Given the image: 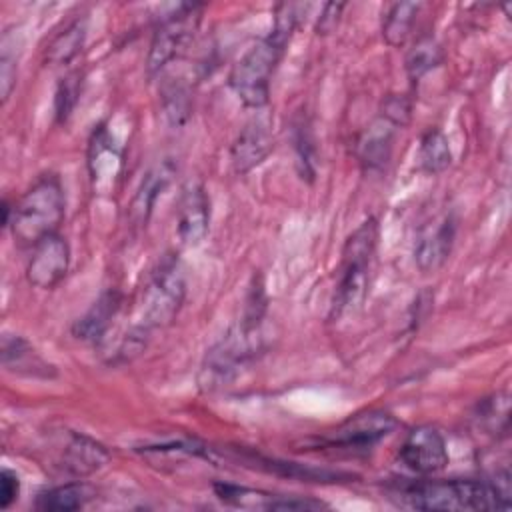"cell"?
Returning a JSON list of instances; mask_svg holds the SVG:
<instances>
[{
	"mask_svg": "<svg viewBox=\"0 0 512 512\" xmlns=\"http://www.w3.org/2000/svg\"><path fill=\"white\" fill-rule=\"evenodd\" d=\"M272 30L256 40L232 66L228 74V84L238 100L246 108H262L270 100L272 76L286 52L292 32L298 24L296 4H278L274 10Z\"/></svg>",
	"mask_w": 512,
	"mask_h": 512,
	"instance_id": "1",
	"label": "cell"
},
{
	"mask_svg": "<svg viewBox=\"0 0 512 512\" xmlns=\"http://www.w3.org/2000/svg\"><path fill=\"white\" fill-rule=\"evenodd\" d=\"M404 504L416 510H506L510 506V474L492 478L418 480L400 488Z\"/></svg>",
	"mask_w": 512,
	"mask_h": 512,
	"instance_id": "2",
	"label": "cell"
},
{
	"mask_svg": "<svg viewBox=\"0 0 512 512\" xmlns=\"http://www.w3.org/2000/svg\"><path fill=\"white\" fill-rule=\"evenodd\" d=\"M262 322L264 318L258 320L242 314V318L206 350L196 376L202 392H214L230 384L240 370L256 358L264 346Z\"/></svg>",
	"mask_w": 512,
	"mask_h": 512,
	"instance_id": "3",
	"label": "cell"
},
{
	"mask_svg": "<svg viewBox=\"0 0 512 512\" xmlns=\"http://www.w3.org/2000/svg\"><path fill=\"white\" fill-rule=\"evenodd\" d=\"M64 214L66 196L60 178L56 174H42L18 202H14L8 228L18 246L32 248L42 238L58 232Z\"/></svg>",
	"mask_w": 512,
	"mask_h": 512,
	"instance_id": "4",
	"label": "cell"
},
{
	"mask_svg": "<svg viewBox=\"0 0 512 512\" xmlns=\"http://www.w3.org/2000/svg\"><path fill=\"white\" fill-rule=\"evenodd\" d=\"M378 244V222L376 218L364 220L344 242L340 274L336 290L330 302L328 320L336 322L348 314H354L368 292V270Z\"/></svg>",
	"mask_w": 512,
	"mask_h": 512,
	"instance_id": "5",
	"label": "cell"
},
{
	"mask_svg": "<svg viewBox=\"0 0 512 512\" xmlns=\"http://www.w3.org/2000/svg\"><path fill=\"white\" fill-rule=\"evenodd\" d=\"M186 296V276L178 258L168 256L152 272L140 302V316L136 326L148 334L156 328L168 326L182 308Z\"/></svg>",
	"mask_w": 512,
	"mask_h": 512,
	"instance_id": "6",
	"label": "cell"
},
{
	"mask_svg": "<svg viewBox=\"0 0 512 512\" xmlns=\"http://www.w3.org/2000/svg\"><path fill=\"white\" fill-rule=\"evenodd\" d=\"M204 14V4L184 2L160 18L146 54L148 76L160 74L176 56H180L194 38Z\"/></svg>",
	"mask_w": 512,
	"mask_h": 512,
	"instance_id": "7",
	"label": "cell"
},
{
	"mask_svg": "<svg viewBox=\"0 0 512 512\" xmlns=\"http://www.w3.org/2000/svg\"><path fill=\"white\" fill-rule=\"evenodd\" d=\"M398 428V420L378 408L356 412L316 438V446L336 450H370Z\"/></svg>",
	"mask_w": 512,
	"mask_h": 512,
	"instance_id": "8",
	"label": "cell"
},
{
	"mask_svg": "<svg viewBox=\"0 0 512 512\" xmlns=\"http://www.w3.org/2000/svg\"><path fill=\"white\" fill-rule=\"evenodd\" d=\"M400 460L408 470L420 476H432L444 470L450 460L446 438L434 426H416L400 446Z\"/></svg>",
	"mask_w": 512,
	"mask_h": 512,
	"instance_id": "9",
	"label": "cell"
},
{
	"mask_svg": "<svg viewBox=\"0 0 512 512\" xmlns=\"http://www.w3.org/2000/svg\"><path fill=\"white\" fill-rule=\"evenodd\" d=\"M70 266V246L64 236L50 234L32 246V254L26 264V280L40 290L56 288Z\"/></svg>",
	"mask_w": 512,
	"mask_h": 512,
	"instance_id": "10",
	"label": "cell"
},
{
	"mask_svg": "<svg viewBox=\"0 0 512 512\" xmlns=\"http://www.w3.org/2000/svg\"><path fill=\"white\" fill-rule=\"evenodd\" d=\"M216 496L238 508H248V510H286V512H306V510H322L328 508L326 502L314 500V498H304V496H284V494H272L264 490H254L238 484H228V482H216L214 484Z\"/></svg>",
	"mask_w": 512,
	"mask_h": 512,
	"instance_id": "11",
	"label": "cell"
},
{
	"mask_svg": "<svg viewBox=\"0 0 512 512\" xmlns=\"http://www.w3.org/2000/svg\"><path fill=\"white\" fill-rule=\"evenodd\" d=\"M178 238L186 246H198L210 228V198L200 180H188L178 198Z\"/></svg>",
	"mask_w": 512,
	"mask_h": 512,
	"instance_id": "12",
	"label": "cell"
},
{
	"mask_svg": "<svg viewBox=\"0 0 512 512\" xmlns=\"http://www.w3.org/2000/svg\"><path fill=\"white\" fill-rule=\"evenodd\" d=\"M124 154L116 146L106 124H100L88 142V172L96 192L110 194L122 174Z\"/></svg>",
	"mask_w": 512,
	"mask_h": 512,
	"instance_id": "13",
	"label": "cell"
},
{
	"mask_svg": "<svg viewBox=\"0 0 512 512\" xmlns=\"http://www.w3.org/2000/svg\"><path fill=\"white\" fill-rule=\"evenodd\" d=\"M274 148L270 124L264 118H254L244 124L230 146V160L236 174H246L260 166Z\"/></svg>",
	"mask_w": 512,
	"mask_h": 512,
	"instance_id": "14",
	"label": "cell"
},
{
	"mask_svg": "<svg viewBox=\"0 0 512 512\" xmlns=\"http://www.w3.org/2000/svg\"><path fill=\"white\" fill-rule=\"evenodd\" d=\"M122 308V294L114 288L104 290L92 306L72 324V336L88 344H104Z\"/></svg>",
	"mask_w": 512,
	"mask_h": 512,
	"instance_id": "15",
	"label": "cell"
},
{
	"mask_svg": "<svg viewBox=\"0 0 512 512\" xmlns=\"http://www.w3.org/2000/svg\"><path fill=\"white\" fill-rule=\"evenodd\" d=\"M456 238V218L446 214L434 228L420 234L414 246V262L420 272L430 274L440 270L450 258Z\"/></svg>",
	"mask_w": 512,
	"mask_h": 512,
	"instance_id": "16",
	"label": "cell"
},
{
	"mask_svg": "<svg viewBox=\"0 0 512 512\" xmlns=\"http://www.w3.org/2000/svg\"><path fill=\"white\" fill-rule=\"evenodd\" d=\"M2 366L18 376L26 378H42L50 380L58 376L54 364L42 358V354L18 334H4L2 336Z\"/></svg>",
	"mask_w": 512,
	"mask_h": 512,
	"instance_id": "17",
	"label": "cell"
},
{
	"mask_svg": "<svg viewBox=\"0 0 512 512\" xmlns=\"http://www.w3.org/2000/svg\"><path fill=\"white\" fill-rule=\"evenodd\" d=\"M110 460V454L106 446L96 442L94 438L86 434L72 432L62 456H60V466L64 472H68L74 478H84L96 470H100L106 462Z\"/></svg>",
	"mask_w": 512,
	"mask_h": 512,
	"instance_id": "18",
	"label": "cell"
},
{
	"mask_svg": "<svg viewBox=\"0 0 512 512\" xmlns=\"http://www.w3.org/2000/svg\"><path fill=\"white\" fill-rule=\"evenodd\" d=\"M396 130L398 128L380 114L366 126L358 138V160L366 172L382 170L388 164Z\"/></svg>",
	"mask_w": 512,
	"mask_h": 512,
	"instance_id": "19",
	"label": "cell"
},
{
	"mask_svg": "<svg viewBox=\"0 0 512 512\" xmlns=\"http://www.w3.org/2000/svg\"><path fill=\"white\" fill-rule=\"evenodd\" d=\"M86 34H88L86 16H78L70 20L62 30H58L50 38L48 46L44 48V60L52 66H62L72 62L80 54L86 42Z\"/></svg>",
	"mask_w": 512,
	"mask_h": 512,
	"instance_id": "20",
	"label": "cell"
},
{
	"mask_svg": "<svg viewBox=\"0 0 512 512\" xmlns=\"http://www.w3.org/2000/svg\"><path fill=\"white\" fill-rule=\"evenodd\" d=\"M172 174H174V168L170 166V162H162V164L154 166L152 170H148V174L142 178V184L132 198L130 218L134 220V224L142 226L148 222V218L154 210L156 198L168 186Z\"/></svg>",
	"mask_w": 512,
	"mask_h": 512,
	"instance_id": "21",
	"label": "cell"
},
{
	"mask_svg": "<svg viewBox=\"0 0 512 512\" xmlns=\"http://www.w3.org/2000/svg\"><path fill=\"white\" fill-rule=\"evenodd\" d=\"M92 488L84 482H66L42 490L34 506L42 512H70L82 508L92 498Z\"/></svg>",
	"mask_w": 512,
	"mask_h": 512,
	"instance_id": "22",
	"label": "cell"
},
{
	"mask_svg": "<svg viewBox=\"0 0 512 512\" xmlns=\"http://www.w3.org/2000/svg\"><path fill=\"white\" fill-rule=\"evenodd\" d=\"M452 164V150L440 128H428L418 146V166L424 174H440Z\"/></svg>",
	"mask_w": 512,
	"mask_h": 512,
	"instance_id": "23",
	"label": "cell"
},
{
	"mask_svg": "<svg viewBox=\"0 0 512 512\" xmlns=\"http://www.w3.org/2000/svg\"><path fill=\"white\" fill-rule=\"evenodd\" d=\"M418 10V2H394L388 6L382 18V38L388 46L398 48L408 40Z\"/></svg>",
	"mask_w": 512,
	"mask_h": 512,
	"instance_id": "24",
	"label": "cell"
},
{
	"mask_svg": "<svg viewBox=\"0 0 512 512\" xmlns=\"http://www.w3.org/2000/svg\"><path fill=\"white\" fill-rule=\"evenodd\" d=\"M442 60H444V52H442V46L438 44V40L432 34H424L406 52L404 68H406L408 78L412 82H418L422 76H426L428 72L438 68L442 64Z\"/></svg>",
	"mask_w": 512,
	"mask_h": 512,
	"instance_id": "25",
	"label": "cell"
},
{
	"mask_svg": "<svg viewBox=\"0 0 512 512\" xmlns=\"http://www.w3.org/2000/svg\"><path fill=\"white\" fill-rule=\"evenodd\" d=\"M478 426L496 438L508 436L510 430V396L506 392H496L484 398L476 410Z\"/></svg>",
	"mask_w": 512,
	"mask_h": 512,
	"instance_id": "26",
	"label": "cell"
},
{
	"mask_svg": "<svg viewBox=\"0 0 512 512\" xmlns=\"http://www.w3.org/2000/svg\"><path fill=\"white\" fill-rule=\"evenodd\" d=\"M162 112L172 126H182L192 112V90L184 80H170L160 90Z\"/></svg>",
	"mask_w": 512,
	"mask_h": 512,
	"instance_id": "27",
	"label": "cell"
},
{
	"mask_svg": "<svg viewBox=\"0 0 512 512\" xmlns=\"http://www.w3.org/2000/svg\"><path fill=\"white\" fill-rule=\"evenodd\" d=\"M78 96H80V74H68L60 78L56 96H54V114L58 122L68 120L74 106L78 104Z\"/></svg>",
	"mask_w": 512,
	"mask_h": 512,
	"instance_id": "28",
	"label": "cell"
},
{
	"mask_svg": "<svg viewBox=\"0 0 512 512\" xmlns=\"http://www.w3.org/2000/svg\"><path fill=\"white\" fill-rule=\"evenodd\" d=\"M410 114H412V102H410L408 96H404V94H390V96H386L382 100L380 116L386 118L396 128H404L410 122Z\"/></svg>",
	"mask_w": 512,
	"mask_h": 512,
	"instance_id": "29",
	"label": "cell"
},
{
	"mask_svg": "<svg viewBox=\"0 0 512 512\" xmlns=\"http://www.w3.org/2000/svg\"><path fill=\"white\" fill-rule=\"evenodd\" d=\"M312 140H310V132L304 124L296 126L294 132V148H296V158H298V168H300V176L302 178H312L314 176V156H312Z\"/></svg>",
	"mask_w": 512,
	"mask_h": 512,
	"instance_id": "30",
	"label": "cell"
},
{
	"mask_svg": "<svg viewBox=\"0 0 512 512\" xmlns=\"http://www.w3.org/2000/svg\"><path fill=\"white\" fill-rule=\"evenodd\" d=\"M344 8H346L344 2H326V4L322 6V10H320L318 18H316V26H314L316 34L326 36V34L334 32L336 26H338V22H340V16H342V10H344Z\"/></svg>",
	"mask_w": 512,
	"mask_h": 512,
	"instance_id": "31",
	"label": "cell"
},
{
	"mask_svg": "<svg viewBox=\"0 0 512 512\" xmlns=\"http://www.w3.org/2000/svg\"><path fill=\"white\" fill-rule=\"evenodd\" d=\"M20 494V478L14 470L2 468L0 472V508L8 510Z\"/></svg>",
	"mask_w": 512,
	"mask_h": 512,
	"instance_id": "32",
	"label": "cell"
},
{
	"mask_svg": "<svg viewBox=\"0 0 512 512\" xmlns=\"http://www.w3.org/2000/svg\"><path fill=\"white\" fill-rule=\"evenodd\" d=\"M16 86V58L8 54L4 48L2 58H0V88H2V100L6 102Z\"/></svg>",
	"mask_w": 512,
	"mask_h": 512,
	"instance_id": "33",
	"label": "cell"
}]
</instances>
